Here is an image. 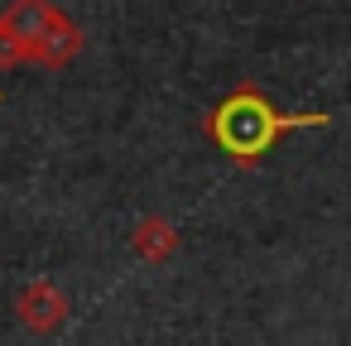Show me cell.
Returning <instances> with one entry per match:
<instances>
[{"label":"cell","instance_id":"cell-1","mask_svg":"<svg viewBox=\"0 0 351 346\" xmlns=\"http://www.w3.org/2000/svg\"><path fill=\"white\" fill-rule=\"evenodd\" d=\"M317 125H332L327 111H279L255 82H241L236 92H226L212 116L202 121L207 140L231 159V164H260L284 135L293 130H317Z\"/></svg>","mask_w":351,"mask_h":346},{"label":"cell","instance_id":"cell-2","mask_svg":"<svg viewBox=\"0 0 351 346\" xmlns=\"http://www.w3.org/2000/svg\"><path fill=\"white\" fill-rule=\"evenodd\" d=\"M49 10H53V0H10V5L0 10V73L29 63Z\"/></svg>","mask_w":351,"mask_h":346},{"label":"cell","instance_id":"cell-3","mask_svg":"<svg viewBox=\"0 0 351 346\" xmlns=\"http://www.w3.org/2000/svg\"><path fill=\"white\" fill-rule=\"evenodd\" d=\"M68 312H73V298H68L63 284H53V279H29V284L15 293V317H20V327L34 332V336H53V332L68 322Z\"/></svg>","mask_w":351,"mask_h":346},{"label":"cell","instance_id":"cell-4","mask_svg":"<svg viewBox=\"0 0 351 346\" xmlns=\"http://www.w3.org/2000/svg\"><path fill=\"white\" fill-rule=\"evenodd\" d=\"M87 49V34H82V25L68 15V10H49V20H44V29H39V39H34V53H29V63L34 68H68L77 53Z\"/></svg>","mask_w":351,"mask_h":346},{"label":"cell","instance_id":"cell-5","mask_svg":"<svg viewBox=\"0 0 351 346\" xmlns=\"http://www.w3.org/2000/svg\"><path fill=\"white\" fill-rule=\"evenodd\" d=\"M130 250H135L145 264H169V260L178 255V226H173L169 217L149 212V217L135 221V231H130Z\"/></svg>","mask_w":351,"mask_h":346},{"label":"cell","instance_id":"cell-6","mask_svg":"<svg viewBox=\"0 0 351 346\" xmlns=\"http://www.w3.org/2000/svg\"><path fill=\"white\" fill-rule=\"evenodd\" d=\"M0 101H5V92H0Z\"/></svg>","mask_w":351,"mask_h":346}]
</instances>
